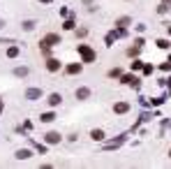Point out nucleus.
<instances>
[{"label":"nucleus","mask_w":171,"mask_h":169,"mask_svg":"<svg viewBox=\"0 0 171 169\" xmlns=\"http://www.w3.org/2000/svg\"><path fill=\"white\" fill-rule=\"evenodd\" d=\"M79 54L83 56V60H86V63H93V60H95V54H93L88 46H79Z\"/></svg>","instance_id":"obj_1"},{"label":"nucleus","mask_w":171,"mask_h":169,"mask_svg":"<svg viewBox=\"0 0 171 169\" xmlns=\"http://www.w3.org/2000/svg\"><path fill=\"white\" fill-rule=\"evenodd\" d=\"M56 42H58V35H46V37L42 39L44 46H51V44H56Z\"/></svg>","instance_id":"obj_2"},{"label":"nucleus","mask_w":171,"mask_h":169,"mask_svg":"<svg viewBox=\"0 0 171 169\" xmlns=\"http://www.w3.org/2000/svg\"><path fill=\"white\" fill-rule=\"evenodd\" d=\"M88 95H90V90H88V88H79V90H76V97H79V100H86Z\"/></svg>","instance_id":"obj_3"},{"label":"nucleus","mask_w":171,"mask_h":169,"mask_svg":"<svg viewBox=\"0 0 171 169\" xmlns=\"http://www.w3.org/2000/svg\"><path fill=\"white\" fill-rule=\"evenodd\" d=\"M127 109H129V104H125V102H118V104H116V111H118V114H125Z\"/></svg>","instance_id":"obj_4"},{"label":"nucleus","mask_w":171,"mask_h":169,"mask_svg":"<svg viewBox=\"0 0 171 169\" xmlns=\"http://www.w3.org/2000/svg\"><path fill=\"white\" fill-rule=\"evenodd\" d=\"M46 141H51V144H58V141H60V135L51 132V135H46Z\"/></svg>","instance_id":"obj_5"},{"label":"nucleus","mask_w":171,"mask_h":169,"mask_svg":"<svg viewBox=\"0 0 171 169\" xmlns=\"http://www.w3.org/2000/svg\"><path fill=\"white\" fill-rule=\"evenodd\" d=\"M49 104H53V107H56V104H60V95H58V93H53V95L49 97Z\"/></svg>","instance_id":"obj_6"},{"label":"nucleus","mask_w":171,"mask_h":169,"mask_svg":"<svg viewBox=\"0 0 171 169\" xmlns=\"http://www.w3.org/2000/svg\"><path fill=\"white\" fill-rule=\"evenodd\" d=\"M53 118H56V116L51 114V111H49V114H42V120H44V123H51Z\"/></svg>","instance_id":"obj_7"},{"label":"nucleus","mask_w":171,"mask_h":169,"mask_svg":"<svg viewBox=\"0 0 171 169\" xmlns=\"http://www.w3.org/2000/svg\"><path fill=\"white\" fill-rule=\"evenodd\" d=\"M93 139H97V141H99V139H104V132L102 130H93Z\"/></svg>","instance_id":"obj_8"},{"label":"nucleus","mask_w":171,"mask_h":169,"mask_svg":"<svg viewBox=\"0 0 171 169\" xmlns=\"http://www.w3.org/2000/svg\"><path fill=\"white\" fill-rule=\"evenodd\" d=\"M79 69H81V65H69V67H67V72H69V74H76Z\"/></svg>","instance_id":"obj_9"},{"label":"nucleus","mask_w":171,"mask_h":169,"mask_svg":"<svg viewBox=\"0 0 171 169\" xmlns=\"http://www.w3.org/2000/svg\"><path fill=\"white\" fill-rule=\"evenodd\" d=\"M157 46H160V49H169V42L167 39H157Z\"/></svg>","instance_id":"obj_10"},{"label":"nucleus","mask_w":171,"mask_h":169,"mask_svg":"<svg viewBox=\"0 0 171 169\" xmlns=\"http://www.w3.org/2000/svg\"><path fill=\"white\" fill-rule=\"evenodd\" d=\"M127 23H129V19H127V16H123V19H118V26H120V28H125Z\"/></svg>","instance_id":"obj_11"},{"label":"nucleus","mask_w":171,"mask_h":169,"mask_svg":"<svg viewBox=\"0 0 171 169\" xmlns=\"http://www.w3.org/2000/svg\"><path fill=\"white\" fill-rule=\"evenodd\" d=\"M28 155H30V151H19V153H16V158L23 160V158H28Z\"/></svg>","instance_id":"obj_12"},{"label":"nucleus","mask_w":171,"mask_h":169,"mask_svg":"<svg viewBox=\"0 0 171 169\" xmlns=\"http://www.w3.org/2000/svg\"><path fill=\"white\" fill-rule=\"evenodd\" d=\"M49 69H58V60H49Z\"/></svg>","instance_id":"obj_13"},{"label":"nucleus","mask_w":171,"mask_h":169,"mask_svg":"<svg viewBox=\"0 0 171 169\" xmlns=\"http://www.w3.org/2000/svg\"><path fill=\"white\" fill-rule=\"evenodd\" d=\"M164 3H167V5H169V3H171V0H164Z\"/></svg>","instance_id":"obj_14"},{"label":"nucleus","mask_w":171,"mask_h":169,"mask_svg":"<svg viewBox=\"0 0 171 169\" xmlns=\"http://www.w3.org/2000/svg\"><path fill=\"white\" fill-rule=\"evenodd\" d=\"M169 33H171V28H169Z\"/></svg>","instance_id":"obj_15"}]
</instances>
